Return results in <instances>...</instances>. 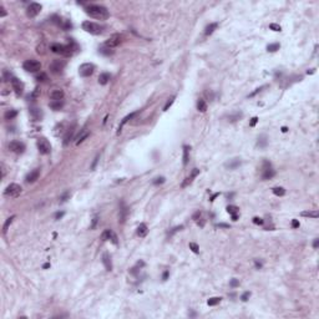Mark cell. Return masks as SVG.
I'll return each instance as SVG.
<instances>
[{
  "instance_id": "91938a15",
  "label": "cell",
  "mask_w": 319,
  "mask_h": 319,
  "mask_svg": "<svg viewBox=\"0 0 319 319\" xmlns=\"http://www.w3.org/2000/svg\"><path fill=\"white\" fill-rule=\"evenodd\" d=\"M64 216V212H60V213H56V218L59 219V218H61Z\"/></svg>"
},
{
  "instance_id": "be15d7a7",
  "label": "cell",
  "mask_w": 319,
  "mask_h": 319,
  "mask_svg": "<svg viewBox=\"0 0 319 319\" xmlns=\"http://www.w3.org/2000/svg\"><path fill=\"white\" fill-rule=\"evenodd\" d=\"M49 267H50V263H45V264L43 266V268H44V269H46V268H49Z\"/></svg>"
},
{
  "instance_id": "4dcf8cb0",
  "label": "cell",
  "mask_w": 319,
  "mask_h": 319,
  "mask_svg": "<svg viewBox=\"0 0 319 319\" xmlns=\"http://www.w3.org/2000/svg\"><path fill=\"white\" fill-rule=\"evenodd\" d=\"M14 218H15V216H11V217H9V218L5 221L4 227H3V233H4V234H5L6 232H8V229H9V227H10V224H11V222H13Z\"/></svg>"
},
{
  "instance_id": "83f0119b",
  "label": "cell",
  "mask_w": 319,
  "mask_h": 319,
  "mask_svg": "<svg viewBox=\"0 0 319 319\" xmlns=\"http://www.w3.org/2000/svg\"><path fill=\"white\" fill-rule=\"evenodd\" d=\"M197 110L200 112H206V110H207V104H206L204 100L200 99V100L197 101Z\"/></svg>"
},
{
  "instance_id": "603a6c76",
  "label": "cell",
  "mask_w": 319,
  "mask_h": 319,
  "mask_svg": "<svg viewBox=\"0 0 319 319\" xmlns=\"http://www.w3.org/2000/svg\"><path fill=\"white\" fill-rule=\"evenodd\" d=\"M74 130H75V127L73 126V127L69 129V131L66 132V135H65V137H64V146H67L69 142L71 141V139H73V135H74Z\"/></svg>"
},
{
  "instance_id": "9f6ffc18",
  "label": "cell",
  "mask_w": 319,
  "mask_h": 319,
  "mask_svg": "<svg viewBox=\"0 0 319 319\" xmlns=\"http://www.w3.org/2000/svg\"><path fill=\"white\" fill-rule=\"evenodd\" d=\"M167 277H168V272H167V270H166V272H164V273H163V276H162V278H163V280H166V279H167Z\"/></svg>"
},
{
  "instance_id": "7402d4cb",
  "label": "cell",
  "mask_w": 319,
  "mask_h": 319,
  "mask_svg": "<svg viewBox=\"0 0 319 319\" xmlns=\"http://www.w3.org/2000/svg\"><path fill=\"white\" fill-rule=\"evenodd\" d=\"M30 115H31V117L35 120V121H39V120H41V117H43V112H41V110L36 109V107L30 109Z\"/></svg>"
},
{
  "instance_id": "e0dca14e",
  "label": "cell",
  "mask_w": 319,
  "mask_h": 319,
  "mask_svg": "<svg viewBox=\"0 0 319 319\" xmlns=\"http://www.w3.org/2000/svg\"><path fill=\"white\" fill-rule=\"evenodd\" d=\"M89 135H90V131L87 130V127H84L82 130H80V133H79L77 137L75 139V140H76V141H75V143H76V145H80L82 141H85V140L87 139Z\"/></svg>"
},
{
  "instance_id": "7bdbcfd3",
  "label": "cell",
  "mask_w": 319,
  "mask_h": 319,
  "mask_svg": "<svg viewBox=\"0 0 319 319\" xmlns=\"http://www.w3.org/2000/svg\"><path fill=\"white\" fill-rule=\"evenodd\" d=\"M97 223H99V217H97V216H95V217L92 218V222H91L90 228H91V229H95L96 226H97Z\"/></svg>"
},
{
  "instance_id": "f6af8a7d",
  "label": "cell",
  "mask_w": 319,
  "mask_h": 319,
  "mask_svg": "<svg viewBox=\"0 0 319 319\" xmlns=\"http://www.w3.org/2000/svg\"><path fill=\"white\" fill-rule=\"evenodd\" d=\"M253 223H254V224H263V223H264V221H263L262 218H259V217H254V218H253Z\"/></svg>"
},
{
  "instance_id": "ee69618b",
  "label": "cell",
  "mask_w": 319,
  "mask_h": 319,
  "mask_svg": "<svg viewBox=\"0 0 319 319\" xmlns=\"http://www.w3.org/2000/svg\"><path fill=\"white\" fill-rule=\"evenodd\" d=\"M249 297H251V292H244L242 294V297H241V299L243 300V302H247L249 299Z\"/></svg>"
},
{
  "instance_id": "c3c4849f",
  "label": "cell",
  "mask_w": 319,
  "mask_h": 319,
  "mask_svg": "<svg viewBox=\"0 0 319 319\" xmlns=\"http://www.w3.org/2000/svg\"><path fill=\"white\" fill-rule=\"evenodd\" d=\"M229 284H231V287L234 288V287L239 286V280H238V279H236V278H233V279L231 280V283H229Z\"/></svg>"
},
{
  "instance_id": "4316f807",
  "label": "cell",
  "mask_w": 319,
  "mask_h": 319,
  "mask_svg": "<svg viewBox=\"0 0 319 319\" xmlns=\"http://www.w3.org/2000/svg\"><path fill=\"white\" fill-rule=\"evenodd\" d=\"M239 164H241V161H239L238 159H233V160L229 161V162L226 163V167H228V168L233 170V168H236V167H238Z\"/></svg>"
},
{
  "instance_id": "5b68a950",
  "label": "cell",
  "mask_w": 319,
  "mask_h": 319,
  "mask_svg": "<svg viewBox=\"0 0 319 319\" xmlns=\"http://www.w3.org/2000/svg\"><path fill=\"white\" fill-rule=\"evenodd\" d=\"M23 67H24V70L27 71V73H37V71L41 70V64H40V61H37V60L30 59V60H26L25 63L23 64Z\"/></svg>"
},
{
  "instance_id": "7dc6e473",
  "label": "cell",
  "mask_w": 319,
  "mask_h": 319,
  "mask_svg": "<svg viewBox=\"0 0 319 319\" xmlns=\"http://www.w3.org/2000/svg\"><path fill=\"white\" fill-rule=\"evenodd\" d=\"M269 27H270L272 30H274V31H280V26L277 25V24H270Z\"/></svg>"
},
{
  "instance_id": "d6986e66",
  "label": "cell",
  "mask_w": 319,
  "mask_h": 319,
  "mask_svg": "<svg viewBox=\"0 0 319 319\" xmlns=\"http://www.w3.org/2000/svg\"><path fill=\"white\" fill-rule=\"evenodd\" d=\"M50 99H51L53 101H63V99H64V91L60 90V89H56V90H54V91L50 94Z\"/></svg>"
},
{
  "instance_id": "f5cc1de1",
  "label": "cell",
  "mask_w": 319,
  "mask_h": 319,
  "mask_svg": "<svg viewBox=\"0 0 319 319\" xmlns=\"http://www.w3.org/2000/svg\"><path fill=\"white\" fill-rule=\"evenodd\" d=\"M292 227L293 228H298V227H299V222H298L297 219H293V221H292Z\"/></svg>"
},
{
  "instance_id": "d590c367",
  "label": "cell",
  "mask_w": 319,
  "mask_h": 319,
  "mask_svg": "<svg viewBox=\"0 0 319 319\" xmlns=\"http://www.w3.org/2000/svg\"><path fill=\"white\" fill-rule=\"evenodd\" d=\"M100 54L106 55V56H110V55H112V54H114V50H112V49H110V47L104 46V47H101V49H100Z\"/></svg>"
},
{
  "instance_id": "6da1fadb",
  "label": "cell",
  "mask_w": 319,
  "mask_h": 319,
  "mask_svg": "<svg viewBox=\"0 0 319 319\" xmlns=\"http://www.w3.org/2000/svg\"><path fill=\"white\" fill-rule=\"evenodd\" d=\"M85 11H86L87 15H90L91 18L94 19H99V20H105L109 18V10L102 5H95V4H91V5H87L85 8Z\"/></svg>"
},
{
  "instance_id": "681fc988",
  "label": "cell",
  "mask_w": 319,
  "mask_h": 319,
  "mask_svg": "<svg viewBox=\"0 0 319 319\" xmlns=\"http://www.w3.org/2000/svg\"><path fill=\"white\" fill-rule=\"evenodd\" d=\"M99 159H100V155H97V156L95 157L94 162H92V164H91V170H94L95 167H96V164H97V162H99Z\"/></svg>"
},
{
  "instance_id": "44dd1931",
  "label": "cell",
  "mask_w": 319,
  "mask_h": 319,
  "mask_svg": "<svg viewBox=\"0 0 319 319\" xmlns=\"http://www.w3.org/2000/svg\"><path fill=\"white\" fill-rule=\"evenodd\" d=\"M102 263H104L106 270H112V262H111V257H110L109 253H104L102 254Z\"/></svg>"
},
{
  "instance_id": "680465c9",
  "label": "cell",
  "mask_w": 319,
  "mask_h": 319,
  "mask_svg": "<svg viewBox=\"0 0 319 319\" xmlns=\"http://www.w3.org/2000/svg\"><path fill=\"white\" fill-rule=\"evenodd\" d=\"M256 267L257 268H262V263H259L258 260H256Z\"/></svg>"
},
{
  "instance_id": "8d00e7d4",
  "label": "cell",
  "mask_w": 319,
  "mask_h": 319,
  "mask_svg": "<svg viewBox=\"0 0 319 319\" xmlns=\"http://www.w3.org/2000/svg\"><path fill=\"white\" fill-rule=\"evenodd\" d=\"M302 216H303V217H313V218H317L318 217V212H312V211H309V212H302Z\"/></svg>"
},
{
  "instance_id": "6125c7cd",
  "label": "cell",
  "mask_w": 319,
  "mask_h": 319,
  "mask_svg": "<svg viewBox=\"0 0 319 319\" xmlns=\"http://www.w3.org/2000/svg\"><path fill=\"white\" fill-rule=\"evenodd\" d=\"M232 219H233V221H237V219H238V216H237V214H232Z\"/></svg>"
},
{
  "instance_id": "ba28073f",
  "label": "cell",
  "mask_w": 319,
  "mask_h": 319,
  "mask_svg": "<svg viewBox=\"0 0 319 319\" xmlns=\"http://www.w3.org/2000/svg\"><path fill=\"white\" fill-rule=\"evenodd\" d=\"M94 70H95L94 64L86 63V64H82L81 66L79 67V74H80V76H82V77H89L94 74Z\"/></svg>"
},
{
  "instance_id": "836d02e7",
  "label": "cell",
  "mask_w": 319,
  "mask_h": 319,
  "mask_svg": "<svg viewBox=\"0 0 319 319\" xmlns=\"http://www.w3.org/2000/svg\"><path fill=\"white\" fill-rule=\"evenodd\" d=\"M64 106L63 101H51L50 102V107L53 110H60Z\"/></svg>"
},
{
  "instance_id": "8fae6325",
  "label": "cell",
  "mask_w": 319,
  "mask_h": 319,
  "mask_svg": "<svg viewBox=\"0 0 319 319\" xmlns=\"http://www.w3.org/2000/svg\"><path fill=\"white\" fill-rule=\"evenodd\" d=\"M64 67H65V61L63 60H54L49 66L50 71L53 74H60L64 70Z\"/></svg>"
},
{
  "instance_id": "94428289",
  "label": "cell",
  "mask_w": 319,
  "mask_h": 319,
  "mask_svg": "<svg viewBox=\"0 0 319 319\" xmlns=\"http://www.w3.org/2000/svg\"><path fill=\"white\" fill-rule=\"evenodd\" d=\"M217 196H219V193H214V194H213V196H212V197H211V201H214V198H216V197H217Z\"/></svg>"
},
{
  "instance_id": "60d3db41",
  "label": "cell",
  "mask_w": 319,
  "mask_h": 319,
  "mask_svg": "<svg viewBox=\"0 0 319 319\" xmlns=\"http://www.w3.org/2000/svg\"><path fill=\"white\" fill-rule=\"evenodd\" d=\"M227 212L229 214H237L238 207H236V206H228V207H227Z\"/></svg>"
},
{
  "instance_id": "db71d44e",
  "label": "cell",
  "mask_w": 319,
  "mask_h": 319,
  "mask_svg": "<svg viewBox=\"0 0 319 319\" xmlns=\"http://www.w3.org/2000/svg\"><path fill=\"white\" fill-rule=\"evenodd\" d=\"M0 10H1V13H0V16H1V18H4V16L6 15V11H5L4 6H0Z\"/></svg>"
},
{
  "instance_id": "cb8c5ba5",
  "label": "cell",
  "mask_w": 319,
  "mask_h": 319,
  "mask_svg": "<svg viewBox=\"0 0 319 319\" xmlns=\"http://www.w3.org/2000/svg\"><path fill=\"white\" fill-rule=\"evenodd\" d=\"M110 79H111V76H110L109 73H102L100 76H99V84H100V85H106L110 81Z\"/></svg>"
},
{
  "instance_id": "6f0895ef",
  "label": "cell",
  "mask_w": 319,
  "mask_h": 319,
  "mask_svg": "<svg viewBox=\"0 0 319 319\" xmlns=\"http://www.w3.org/2000/svg\"><path fill=\"white\" fill-rule=\"evenodd\" d=\"M1 171H3V177L5 176V166H4V163H1Z\"/></svg>"
},
{
  "instance_id": "d6a6232c",
  "label": "cell",
  "mask_w": 319,
  "mask_h": 319,
  "mask_svg": "<svg viewBox=\"0 0 319 319\" xmlns=\"http://www.w3.org/2000/svg\"><path fill=\"white\" fill-rule=\"evenodd\" d=\"M267 143H268V140H267V137L266 136H260L259 139H258V142H257V146L258 147H266L267 146Z\"/></svg>"
},
{
  "instance_id": "11a10c76",
  "label": "cell",
  "mask_w": 319,
  "mask_h": 319,
  "mask_svg": "<svg viewBox=\"0 0 319 319\" xmlns=\"http://www.w3.org/2000/svg\"><path fill=\"white\" fill-rule=\"evenodd\" d=\"M318 246H319V239L317 238V239H314V242H313V247L314 248H318Z\"/></svg>"
},
{
  "instance_id": "74e56055",
  "label": "cell",
  "mask_w": 319,
  "mask_h": 319,
  "mask_svg": "<svg viewBox=\"0 0 319 319\" xmlns=\"http://www.w3.org/2000/svg\"><path fill=\"white\" fill-rule=\"evenodd\" d=\"M190 249L193 253H196V254H197V253H200V247H198V244H197V243H194V242L190 243Z\"/></svg>"
},
{
  "instance_id": "30bf717a",
  "label": "cell",
  "mask_w": 319,
  "mask_h": 319,
  "mask_svg": "<svg viewBox=\"0 0 319 319\" xmlns=\"http://www.w3.org/2000/svg\"><path fill=\"white\" fill-rule=\"evenodd\" d=\"M101 238H102V241H110V242H112V243H114V244H116V246L119 244V238H117V236H116V233H115L114 231H111V229H106V231L102 233Z\"/></svg>"
},
{
  "instance_id": "f907efd6",
  "label": "cell",
  "mask_w": 319,
  "mask_h": 319,
  "mask_svg": "<svg viewBox=\"0 0 319 319\" xmlns=\"http://www.w3.org/2000/svg\"><path fill=\"white\" fill-rule=\"evenodd\" d=\"M164 182V178L163 177H159L153 181V184H160V183H163Z\"/></svg>"
},
{
  "instance_id": "b9f144b4",
  "label": "cell",
  "mask_w": 319,
  "mask_h": 319,
  "mask_svg": "<svg viewBox=\"0 0 319 319\" xmlns=\"http://www.w3.org/2000/svg\"><path fill=\"white\" fill-rule=\"evenodd\" d=\"M174 102V97H171L168 101H167V104L164 105V107H163V111H167V110H168V107H171V106H172V104Z\"/></svg>"
},
{
  "instance_id": "5bb4252c",
  "label": "cell",
  "mask_w": 319,
  "mask_h": 319,
  "mask_svg": "<svg viewBox=\"0 0 319 319\" xmlns=\"http://www.w3.org/2000/svg\"><path fill=\"white\" fill-rule=\"evenodd\" d=\"M9 150L15 153H23L25 151V145L20 141H11L9 143Z\"/></svg>"
},
{
  "instance_id": "f1b7e54d",
  "label": "cell",
  "mask_w": 319,
  "mask_h": 319,
  "mask_svg": "<svg viewBox=\"0 0 319 319\" xmlns=\"http://www.w3.org/2000/svg\"><path fill=\"white\" fill-rule=\"evenodd\" d=\"M4 116H5V120H13L14 117L18 116V111H15V110H8Z\"/></svg>"
},
{
  "instance_id": "d4e9b609",
  "label": "cell",
  "mask_w": 319,
  "mask_h": 319,
  "mask_svg": "<svg viewBox=\"0 0 319 319\" xmlns=\"http://www.w3.org/2000/svg\"><path fill=\"white\" fill-rule=\"evenodd\" d=\"M147 232H149V228H147V226L145 223H141L137 227V234L140 236V237H145V236L147 234Z\"/></svg>"
},
{
  "instance_id": "f546056e",
  "label": "cell",
  "mask_w": 319,
  "mask_h": 319,
  "mask_svg": "<svg viewBox=\"0 0 319 319\" xmlns=\"http://www.w3.org/2000/svg\"><path fill=\"white\" fill-rule=\"evenodd\" d=\"M188 152H190V147H188V146H183V164H184V166L188 163V160H190Z\"/></svg>"
},
{
  "instance_id": "e575fe53",
  "label": "cell",
  "mask_w": 319,
  "mask_h": 319,
  "mask_svg": "<svg viewBox=\"0 0 319 319\" xmlns=\"http://www.w3.org/2000/svg\"><path fill=\"white\" fill-rule=\"evenodd\" d=\"M221 299L222 298H219V297H213V298H210V299L207 300V304L208 306H217V304L219 303V302H221Z\"/></svg>"
},
{
  "instance_id": "bcb514c9",
  "label": "cell",
  "mask_w": 319,
  "mask_h": 319,
  "mask_svg": "<svg viewBox=\"0 0 319 319\" xmlns=\"http://www.w3.org/2000/svg\"><path fill=\"white\" fill-rule=\"evenodd\" d=\"M183 228V226H177V227H174L172 231H170V236H172L173 233H176V232H178V231H181V229Z\"/></svg>"
},
{
  "instance_id": "ac0fdd59",
  "label": "cell",
  "mask_w": 319,
  "mask_h": 319,
  "mask_svg": "<svg viewBox=\"0 0 319 319\" xmlns=\"http://www.w3.org/2000/svg\"><path fill=\"white\" fill-rule=\"evenodd\" d=\"M198 174H200V170H198V168H193V170H192L191 174H190V176H188V177L186 178V180L183 181V182H182V184H181V186H182V188L187 187L188 184H191V183H192V181H193V178H194V177H197Z\"/></svg>"
},
{
  "instance_id": "ab89813d",
  "label": "cell",
  "mask_w": 319,
  "mask_h": 319,
  "mask_svg": "<svg viewBox=\"0 0 319 319\" xmlns=\"http://www.w3.org/2000/svg\"><path fill=\"white\" fill-rule=\"evenodd\" d=\"M36 80L40 81V82H45V81L49 80V79H47V75H46L45 73H40V74L36 76Z\"/></svg>"
},
{
  "instance_id": "9a60e30c",
  "label": "cell",
  "mask_w": 319,
  "mask_h": 319,
  "mask_svg": "<svg viewBox=\"0 0 319 319\" xmlns=\"http://www.w3.org/2000/svg\"><path fill=\"white\" fill-rule=\"evenodd\" d=\"M127 214H129V208L126 207V204L123 202H121L120 203V210H119V222L121 224H123L126 222Z\"/></svg>"
},
{
  "instance_id": "1f68e13d",
  "label": "cell",
  "mask_w": 319,
  "mask_h": 319,
  "mask_svg": "<svg viewBox=\"0 0 319 319\" xmlns=\"http://www.w3.org/2000/svg\"><path fill=\"white\" fill-rule=\"evenodd\" d=\"M272 191H273V193L276 194V196H278V197L284 196V194H286V190H284L283 187H274Z\"/></svg>"
},
{
  "instance_id": "484cf974",
  "label": "cell",
  "mask_w": 319,
  "mask_h": 319,
  "mask_svg": "<svg viewBox=\"0 0 319 319\" xmlns=\"http://www.w3.org/2000/svg\"><path fill=\"white\" fill-rule=\"evenodd\" d=\"M217 26H218V24L217 23H212V24H210V25H207L206 26V29H204V35H211L212 33L216 29H217Z\"/></svg>"
},
{
  "instance_id": "4fadbf2b",
  "label": "cell",
  "mask_w": 319,
  "mask_h": 319,
  "mask_svg": "<svg viewBox=\"0 0 319 319\" xmlns=\"http://www.w3.org/2000/svg\"><path fill=\"white\" fill-rule=\"evenodd\" d=\"M11 86H13V90L15 91V94L18 95V96H20V95H23V92H24V84L21 81L19 80V79H16V77H13L11 79Z\"/></svg>"
},
{
  "instance_id": "ffe728a7",
  "label": "cell",
  "mask_w": 319,
  "mask_h": 319,
  "mask_svg": "<svg viewBox=\"0 0 319 319\" xmlns=\"http://www.w3.org/2000/svg\"><path fill=\"white\" fill-rule=\"evenodd\" d=\"M139 114V111H136V112H132V114H130V115H127L126 116V117H123L122 119V121L120 122V125H119V129H117V135H120V133H121V130H122V127H123V125H125V123H127L131 119H133L135 117V116Z\"/></svg>"
},
{
  "instance_id": "816d5d0a",
  "label": "cell",
  "mask_w": 319,
  "mask_h": 319,
  "mask_svg": "<svg viewBox=\"0 0 319 319\" xmlns=\"http://www.w3.org/2000/svg\"><path fill=\"white\" fill-rule=\"evenodd\" d=\"M257 122H258V117H253V119L251 120V122H249V126H251V127H253V126H256Z\"/></svg>"
},
{
  "instance_id": "7a4b0ae2",
  "label": "cell",
  "mask_w": 319,
  "mask_h": 319,
  "mask_svg": "<svg viewBox=\"0 0 319 319\" xmlns=\"http://www.w3.org/2000/svg\"><path fill=\"white\" fill-rule=\"evenodd\" d=\"M50 50L54 54L65 55V56H69V55L73 54V47L70 45H63V44H53L50 46Z\"/></svg>"
},
{
  "instance_id": "9c48e42d",
  "label": "cell",
  "mask_w": 319,
  "mask_h": 319,
  "mask_svg": "<svg viewBox=\"0 0 319 319\" xmlns=\"http://www.w3.org/2000/svg\"><path fill=\"white\" fill-rule=\"evenodd\" d=\"M276 174V171L272 168V164L268 161H264L263 162V174H262V178L263 180H270L272 177H274Z\"/></svg>"
},
{
  "instance_id": "f35d334b",
  "label": "cell",
  "mask_w": 319,
  "mask_h": 319,
  "mask_svg": "<svg viewBox=\"0 0 319 319\" xmlns=\"http://www.w3.org/2000/svg\"><path fill=\"white\" fill-rule=\"evenodd\" d=\"M279 47H280V45H279L278 43H277V44H270V45L267 46V50L270 51V53H274V51H277V50L279 49Z\"/></svg>"
},
{
  "instance_id": "52a82bcc",
  "label": "cell",
  "mask_w": 319,
  "mask_h": 319,
  "mask_svg": "<svg viewBox=\"0 0 319 319\" xmlns=\"http://www.w3.org/2000/svg\"><path fill=\"white\" fill-rule=\"evenodd\" d=\"M37 150H39V152L43 153V155H49V153L51 152V145H50V142L47 141L46 139L41 137V139L37 140Z\"/></svg>"
},
{
  "instance_id": "e7e4bbea",
  "label": "cell",
  "mask_w": 319,
  "mask_h": 319,
  "mask_svg": "<svg viewBox=\"0 0 319 319\" xmlns=\"http://www.w3.org/2000/svg\"><path fill=\"white\" fill-rule=\"evenodd\" d=\"M288 131V129L287 127H282V132H287Z\"/></svg>"
},
{
  "instance_id": "277c9868",
  "label": "cell",
  "mask_w": 319,
  "mask_h": 319,
  "mask_svg": "<svg viewBox=\"0 0 319 319\" xmlns=\"http://www.w3.org/2000/svg\"><path fill=\"white\" fill-rule=\"evenodd\" d=\"M21 193V186L18 183H10L4 191V196L9 198H15Z\"/></svg>"
},
{
  "instance_id": "7c38bea8",
  "label": "cell",
  "mask_w": 319,
  "mask_h": 319,
  "mask_svg": "<svg viewBox=\"0 0 319 319\" xmlns=\"http://www.w3.org/2000/svg\"><path fill=\"white\" fill-rule=\"evenodd\" d=\"M40 11H41V5L39 4V3H31V4L27 6L26 15L29 16V18H35Z\"/></svg>"
},
{
  "instance_id": "2e32d148",
  "label": "cell",
  "mask_w": 319,
  "mask_h": 319,
  "mask_svg": "<svg viewBox=\"0 0 319 319\" xmlns=\"http://www.w3.org/2000/svg\"><path fill=\"white\" fill-rule=\"evenodd\" d=\"M39 177H40V168H35L26 174L25 181L26 183H34L36 180H39Z\"/></svg>"
},
{
  "instance_id": "8992f818",
  "label": "cell",
  "mask_w": 319,
  "mask_h": 319,
  "mask_svg": "<svg viewBox=\"0 0 319 319\" xmlns=\"http://www.w3.org/2000/svg\"><path fill=\"white\" fill-rule=\"evenodd\" d=\"M123 40V36L120 35V34H114L112 36H110L107 40L105 41V46L106 47H110V49H114V47L119 46L120 44L122 43Z\"/></svg>"
},
{
  "instance_id": "3957f363",
  "label": "cell",
  "mask_w": 319,
  "mask_h": 319,
  "mask_svg": "<svg viewBox=\"0 0 319 319\" xmlns=\"http://www.w3.org/2000/svg\"><path fill=\"white\" fill-rule=\"evenodd\" d=\"M82 29L86 33H90L92 35H99L102 33V27L94 21H84L82 23Z\"/></svg>"
}]
</instances>
